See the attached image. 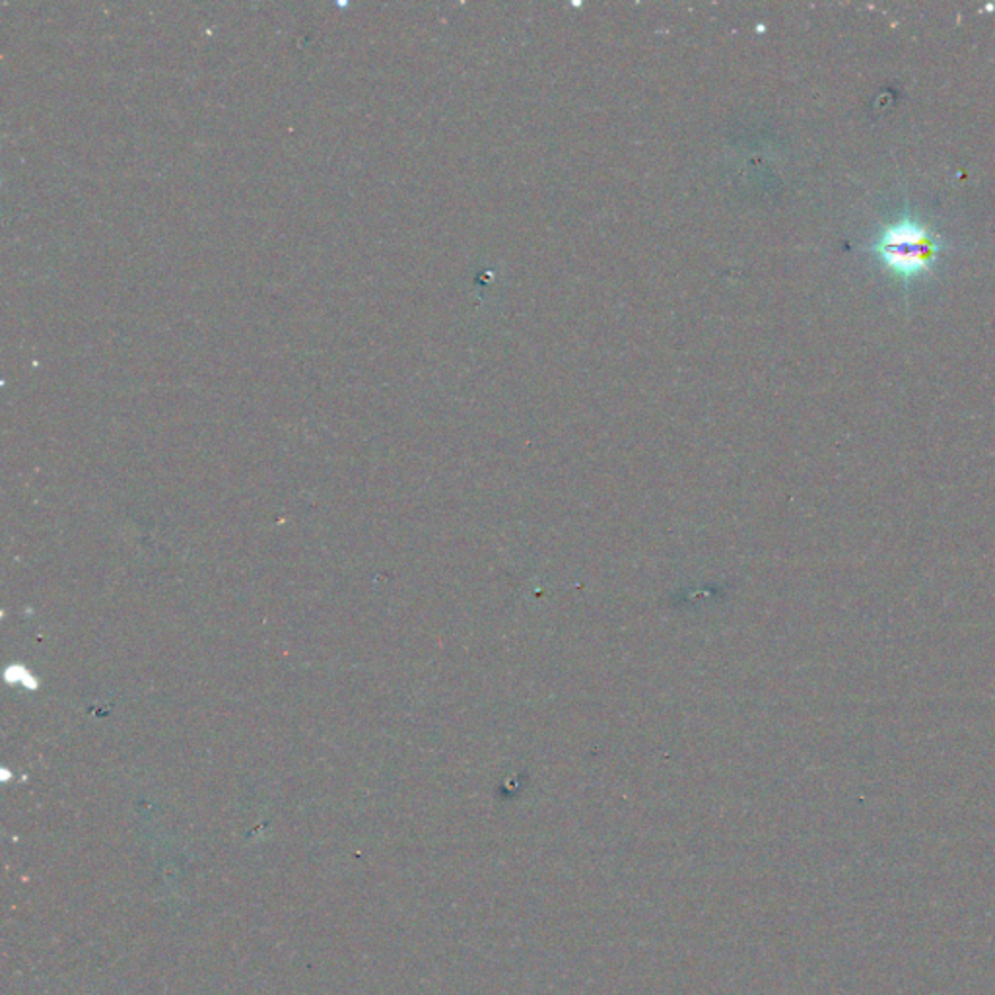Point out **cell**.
<instances>
[{"label": "cell", "instance_id": "cell-1", "mask_svg": "<svg viewBox=\"0 0 995 995\" xmlns=\"http://www.w3.org/2000/svg\"><path fill=\"white\" fill-rule=\"evenodd\" d=\"M937 249L939 246L935 238L929 236V231L922 224L914 223L912 218H904L900 223L893 224L885 234H880L877 244L873 246V253L893 273L904 278L919 275L922 270L929 268Z\"/></svg>", "mask_w": 995, "mask_h": 995}]
</instances>
